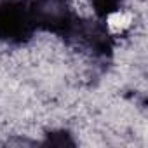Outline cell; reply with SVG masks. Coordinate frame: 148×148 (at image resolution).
I'll use <instances>...</instances> for the list:
<instances>
[{
	"label": "cell",
	"mask_w": 148,
	"mask_h": 148,
	"mask_svg": "<svg viewBox=\"0 0 148 148\" xmlns=\"http://www.w3.org/2000/svg\"><path fill=\"white\" fill-rule=\"evenodd\" d=\"M35 32L30 0H0V42L23 45L33 38Z\"/></svg>",
	"instance_id": "cell-2"
},
{
	"label": "cell",
	"mask_w": 148,
	"mask_h": 148,
	"mask_svg": "<svg viewBox=\"0 0 148 148\" xmlns=\"http://www.w3.org/2000/svg\"><path fill=\"white\" fill-rule=\"evenodd\" d=\"M30 11L37 30L49 32L61 40L79 18L71 0H30Z\"/></svg>",
	"instance_id": "cell-3"
},
{
	"label": "cell",
	"mask_w": 148,
	"mask_h": 148,
	"mask_svg": "<svg viewBox=\"0 0 148 148\" xmlns=\"http://www.w3.org/2000/svg\"><path fill=\"white\" fill-rule=\"evenodd\" d=\"M124 0H91L92 11L96 14V18L99 19H108L110 16H113L115 12H119L122 9Z\"/></svg>",
	"instance_id": "cell-4"
},
{
	"label": "cell",
	"mask_w": 148,
	"mask_h": 148,
	"mask_svg": "<svg viewBox=\"0 0 148 148\" xmlns=\"http://www.w3.org/2000/svg\"><path fill=\"white\" fill-rule=\"evenodd\" d=\"M38 145H42V146H59V148H63V146H75L77 143H75V139H73L71 132H68V131H64V129H58V131H49V132L45 134L44 141L38 143Z\"/></svg>",
	"instance_id": "cell-5"
},
{
	"label": "cell",
	"mask_w": 148,
	"mask_h": 148,
	"mask_svg": "<svg viewBox=\"0 0 148 148\" xmlns=\"http://www.w3.org/2000/svg\"><path fill=\"white\" fill-rule=\"evenodd\" d=\"M64 44L75 47L77 51L87 54L92 59H110L115 49L113 35L110 33L105 19L94 18H77L66 37L63 38Z\"/></svg>",
	"instance_id": "cell-1"
}]
</instances>
